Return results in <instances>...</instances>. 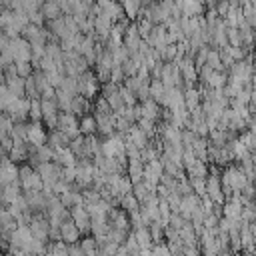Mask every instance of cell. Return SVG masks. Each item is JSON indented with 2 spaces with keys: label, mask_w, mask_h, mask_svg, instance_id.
I'll return each mask as SVG.
<instances>
[{
  "label": "cell",
  "mask_w": 256,
  "mask_h": 256,
  "mask_svg": "<svg viewBox=\"0 0 256 256\" xmlns=\"http://www.w3.org/2000/svg\"><path fill=\"white\" fill-rule=\"evenodd\" d=\"M220 178H222V186H224V194H226V198L232 196L234 192H242L244 186L250 182L248 174H246L240 166H226V168L222 170Z\"/></svg>",
  "instance_id": "6da1fadb"
},
{
  "label": "cell",
  "mask_w": 256,
  "mask_h": 256,
  "mask_svg": "<svg viewBox=\"0 0 256 256\" xmlns=\"http://www.w3.org/2000/svg\"><path fill=\"white\" fill-rule=\"evenodd\" d=\"M206 194L210 196V200L218 206H222L226 202V194H224V186H222V178L218 174L216 168L210 170L208 178H206Z\"/></svg>",
  "instance_id": "7a4b0ae2"
},
{
  "label": "cell",
  "mask_w": 256,
  "mask_h": 256,
  "mask_svg": "<svg viewBox=\"0 0 256 256\" xmlns=\"http://www.w3.org/2000/svg\"><path fill=\"white\" fill-rule=\"evenodd\" d=\"M100 90H102L100 88V78L96 76V72L86 70L84 74L78 76V94H82L90 100V98H96V94Z\"/></svg>",
  "instance_id": "3957f363"
},
{
  "label": "cell",
  "mask_w": 256,
  "mask_h": 256,
  "mask_svg": "<svg viewBox=\"0 0 256 256\" xmlns=\"http://www.w3.org/2000/svg\"><path fill=\"white\" fill-rule=\"evenodd\" d=\"M18 182L22 186V190H42L44 188V180L38 174L36 168L32 166H20V174H18Z\"/></svg>",
  "instance_id": "277c9868"
},
{
  "label": "cell",
  "mask_w": 256,
  "mask_h": 256,
  "mask_svg": "<svg viewBox=\"0 0 256 256\" xmlns=\"http://www.w3.org/2000/svg\"><path fill=\"white\" fill-rule=\"evenodd\" d=\"M18 174H20V166H16V162H12L8 154L0 156V186L18 182Z\"/></svg>",
  "instance_id": "5b68a950"
},
{
  "label": "cell",
  "mask_w": 256,
  "mask_h": 256,
  "mask_svg": "<svg viewBox=\"0 0 256 256\" xmlns=\"http://www.w3.org/2000/svg\"><path fill=\"white\" fill-rule=\"evenodd\" d=\"M58 130H62L70 138L80 136V118L72 112H60L58 114Z\"/></svg>",
  "instance_id": "8992f818"
},
{
  "label": "cell",
  "mask_w": 256,
  "mask_h": 256,
  "mask_svg": "<svg viewBox=\"0 0 256 256\" xmlns=\"http://www.w3.org/2000/svg\"><path fill=\"white\" fill-rule=\"evenodd\" d=\"M28 226H30V232H32L34 238H40V240L50 238V220H48L46 212L34 214L32 220L28 222Z\"/></svg>",
  "instance_id": "52a82bcc"
},
{
  "label": "cell",
  "mask_w": 256,
  "mask_h": 256,
  "mask_svg": "<svg viewBox=\"0 0 256 256\" xmlns=\"http://www.w3.org/2000/svg\"><path fill=\"white\" fill-rule=\"evenodd\" d=\"M96 6H98V10H100L104 16H108L112 22H118V20L126 18L120 0H96Z\"/></svg>",
  "instance_id": "ba28073f"
},
{
  "label": "cell",
  "mask_w": 256,
  "mask_h": 256,
  "mask_svg": "<svg viewBox=\"0 0 256 256\" xmlns=\"http://www.w3.org/2000/svg\"><path fill=\"white\" fill-rule=\"evenodd\" d=\"M10 54L14 58V62L18 60H32V46L28 40H24L22 36H16L10 40Z\"/></svg>",
  "instance_id": "9c48e42d"
},
{
  "label": "cell",
  "mask_w": 256,
  "mask_h": 256,
  "mask_svg": "<svg viewBox=\"0 0 256 256\" xmlns=\"http://www.w3.org/2000/svg\"><path fill=\"white\" fill-rule=\"evenodd\" d=\"M26 142H28L30 146H34V148L48 144V132L42 128L40 122H30V124H26Z\"/></svg>",
  "instance_id": "30bf717a"
},
{
  "label": "cell",
  "mask_w": 256,
  "mask_h": 256,
  "mask_svg": "<svg viewBox=\"0 0 256 256\" xmlns=\"http://www.w3.org/2000/svg\"><path fill=\"white\" fill-rule=\"evenodd\" d=\"M174 2L182 10V16H188V18L202 16L206 12V8H208L204 0H174Z\"/></svg>",
  "instance_id": "8fae6325"
},
{
  "label": "cell",
  "mask_w": 256,
  "mask_h": 256,
  "mask_svg": "<svg viewBox=\"0 0 256 256\" xmlns=\"http://www.w3.org/2000/svg\"><path fill=\"white\" fill-rule=\"evenodd\" d=\"M94 16V36L100 40V42H106V38L110 36V32H112V26H114V22L108 18V16H104L102 12H98V14H92Z\"/></svg>",
  "instance_id": "7c38bea8"
},
{
  "label": "cell",
  "mask_w": 256,
  "mask_h": 256,
  "mask_svg": "<svg viewBox=\"0 0 256 256\" xmlns=\"http://www.w3.org/2000/svg\"><path fill=\"white\" fill-rule=\"evenodd\" d=\"M28 110H30V98H16L8 108V116L14 122H24V118H28Z\"/></svg>",
  "instance_id": "4fadbf2b"
},
{
  "label": "cell",
  "mask_w": 256,
  "mask_h": 256,
  "mask_svg": "<svg viewBox=\"0 0 256 256\" xmlns=\"http://www.w3.org/2000/svg\"><path fill=\"white\" fill-rule=\"evenodd\" d=\"M146 42H148L152 48L162 50L166 44H170V40H168V28H166L164 24H154V28H152V32L148 34Z\"/></svg>",
  "instance_id": "5bb4252c"
},
{
  "label": "cell",
  "mask_w": 256,
  "mask_h": 256,
  "mask_svg": "<svg viewBox=\"0 0 256 256\" xmlns=\"http://www.w3.org/2000/svg\"><path fill=\"white\" fill-rule=\"evenodd\" d=\"M70 218H72L74 224L80 228V232H88V230H90V222H92V218H90V214H88V210H86L84 204L72 206V208H70Z\"/></svg>",
  "instance_id": "9a60e30c"
},
{
  "label": "cell",
  "mask_w": 256,
  "mask_h": 256,
  "mask_svg": "<svg viewBox=\"0 0 256 256\" xmlns=\"http://www.w3.org/2000/svg\"><path fill=\"white\" fill-rule=\"evenodd\" d=\"M80 228L74 224L72 218H66L62 224H60V240H64L66 244H76L80 240Z\"/></svg>",
  "instance_id": "2e32d148"
},
{
  "label": "cell",
  "mask_w": 256,
  "mask_h": 256,
  "mask_svg": "<svg viewBox=\"0 0 256 256\" xmlns=\"http://www.w3.org/2000/svg\"><path fill=\"white\" fill-rule=\"evenodd\" d=\"M142 42H144V38L140 36V32H138V28H136V24L132 22V24L128 26V30H126V34H124V46L128 48V52H130V56H132V54H136V52L140 50V46H142Z\"/></svg>",
  "instance_id": "e0dca14e"
},
{
  "label": "cell",
  "mask_w": 256,
  "mask_h": 256,
  "mask_svg": "<svg viewBox=\"0 0 256 256\" xmlns=\"http://www.w3.org/2000/svg\"><path fill=\"white\" fill-rule=\"evenodd\" d=\"M164 108H168V110H184V108H186L184 90H182V88H168V90H166Z\"/></svg>",
  "instance_id": "ac0fdd59"
},
{
  "label": "cell",
  "mask_w": 256,
  "mask_h": 256,
  "mask_svg": "<svg viewBox=\"0 0 256 256\" xmlns=\"http://www.w3.org/2000/svg\"><path fill=\"white\" fill-rule=\"evenodd\" d=\"M132 234L136 238V242L140 244L142 250H150L154 246V240H152V234H150V228L146 224L138 226V228H132Z\"/></svg>",
  "instance_id": "d6986e66"
},
{
  "label": "cell",
  "mask_w": 256,
  "mask_h": 256,
  "mask_svg": "<svg viewBox=\"0 0 256 256\" xmlns=\"http://www.w3.org/2000/svg\"><path fill=\"white\" fill-rule=\"evenodd\" d=\"M140 114H142L144 118H150V120H158V118L162 116V110H160V104H158L156 100L148 98V100L140 102ZM142 116H140V118H142Z\"/></svg>",
  "instance_id": "ffe728a7"
},
{
  "label": "cell",
  "mask_w": 256,
  "mask_h": 256,
  "mask_svg": "<svg viewBox=\"0 0 256 256\" xmlns=\"http://www.w3.org/2000/svg\"><path fill=\"white\" fill-rule=\"evenodd\" d=\"M70 136L68 134H64L62 130H50V134H48V144L54 148V150H62V148H68L70 146Z\"/></svg>",
  "instance_id": "44dd1931"
},
{
  "label": "cell",
  "mask_w": 256,
  "mask_h": 256,
  "mask_svg": "<svg viewBox=\"0 0 256 256\" xmlns=\"http://www.w3.org/2000/svg\"><path fill=\"white\" fill-rule=\"evenodd\" d=\"M166 86H164V82L160 80V78H152L150 80V98L152 100H156L160 106H164V102H166Z\"/></svg>",
  "instance_id": "7402d4cb"
},
{
  "label": "cell",
  "mask_w": 256,
  "mask_h": 256,
  "mask_svg": "<svg viewBox=\"0 0 256 256\" xmlns=\"http://www.w3.org/2000/svg\"><path fill=\"white\" fill-rule=\"evenodd\" d=\"M134 144H136V148H140V150H144L148 144H150V136L146 134V132H142V128L138 126V124H134L130 130H128V134H126Z\"/></svg>",
  "instance_id": "603a6c76"
},
{
  "label": "cell",
  "mask_w": 256,
  "mask_h": 256,
  "mask_svg": "<svg viewBox=\"0 0 256 256\" xmlns=\"http://www.w3.org/2000/svg\"><path fill=\"white\" fill-rule=\"evenodd\" d=\"M70 112L76 114L78 118L84 116V114H88V112H90V102H88V98L82 96V94H74V96H72V104H70Z\"/></svg>",
  "instance_id": "cb8c5ba5"
},
{
  "label": "cell",
  "mask_w": 256,
  "mask_h": 256,
  "mask_svg": "<svg viewBox=\"0 0 256 256\" xmlns=\"http://www.w3.org/2000/svg\"><path fill=\"white\" fill-rule=\"evenodd\" d=\"M40 12H42V16L46 18V22L56 20V18H60V16L64 14L62 8H60V4H58L56 0H46V2L40 6Z\"/></svg>",
  "instance_id": "d4e9b609"
},
{
  "label": "cell",
  "mask_w": 256,
  "mask_h": 256,
  "mask_svg": "<svg viewBox=\"0 0 256 256\" xmlns=\"http://www.w3.org/2000/svg\"><path fill=\"white\" fill-rule=\"evenodd\" d=\"M132 194L138 198V202H140V204H144V202H148V200L156 194V190H154V188H150L144 180H140V182H136V184H134Z\"/></svg>",
  "instance_id": "484cf974"
},
{
  "label": "cell",
  "mask_w": 256,
  "mask_h": 256,
  "mask_svg": "<svg viewBox=\"0 0 256 256\" xmlns=\"http://www.w3.org/2000/svg\"><path fill=\"white\" fill-rule=\"evenodd\" d=\"M184 102H186V108L192 112V110H196V108H200L202 106V94H200V90L194 86V88H186L184 90Z\"/></svg>",
  "instance_id": "4316f807"
},
{
  "label": "cell",
  "mask_w": 256,
  "mask_h": 256,
  "mask_svg": "<svg viewBox=\"0 0 256 256\" xmlns=\"http://www.w3.org/2000/svg\"><path fill=\"white\" fill-rule=\"evenodd\" d=\"M54 162H58L62 168H66V166H76L78 164V158H76V154L70 148H62V150H56Z\"/></svg>",
  "instance_id": "83f0119b"
},
{
  "label": "cell",
  "mask_w": 256,
  "mask_h": 256,
  "mask_svg": "<svg viewBox=\"0 0 256 256\" xmlns=\"http://www.w3.org/2000/svg\"><path fill=\"white\" fill-rule=\"evenodd\" d=\"M6 86H8V90H10L16 98H24V96H26V78H20V76L6 78Z\"/></svg>",
  "instance_id": "f1b7e54d"
},
{
  "label": "cell",
  "mask_w": 256,
  "mask_h": 256,
  "mask_svg": "<svg viewBox=\"0 0 256 256\" xmlns=\"http://www.w3.org/2000/svg\"><path fill=\"white\" fill-rule=\"evenodd\" d=\"M98 132V122H96V116L94 114H84L80 116V134L84 136H90V134H96Z\"/></svg>",
  "instance_id": "f546056e"
},
{
  "label": "cell",
  "mask_w": 256,
  "mask_h": 256,
  "mask_svg": "<svg viewBox=\"0 0 256 256\" xmlns=\"http://www.w3.org/2000/svg\"><path fill=\"white\" fill-rule=\"evenodd\" d=\"M22 186H20V182H14V184H8V186H2V198H4V204L8 206V204H12L16 198H20L22 196Z\"/></svg>",
  "instance_id": "4dcf8cb0"
},
{
  "label": "cell",
  "mask_w": 256,
  "mask_h": 256,
  "mask_svg": "<svg viewBox=\"0 0 256 256\" xmlns=\"http://www.w3.org/2000/svg\"><path fill=\"white\" fill-rule=\"evenodd\" d=\"M72 96L70 92H66L64 88H56V106L60 112H70V104H72Z\"/></svg>",
  "instance_id": "1f68e13d"
},
{
  "label": "cell",
  "mask_w": 256,
  "mask_h": 256,
  "mask_svg": "<svg viewBox=\"0 0 256 256\" xmlns=\"http://www.w3.org/2000/svg\"><path fill=\"white\" fill-rule=\"evenodd\" d=\"M120 208L124 210V212H128V214H132V212H138L140 210V202H138V198L130 192V194H124V196H120Z\"/></svg>",
  "instance_id": "d6a6232c"
},
{
  "label": "cell",
  "mask_w": 256,
  "mask_h": 256,
  "mask_svg": "<svg viewBox=\"0 0 256 256\" xmlns=\"http://www.w3.org/2000/svg\"><path fill=\"white\" fill-rule=\"evenodd\" d=\"M206 64H208L212 70H220V72H226V70H224V64H222V56H220V50H216V48H210V50H208V56H206Z\"/></svg>",
  "instance_id": "836d02e7"
},
{
  "label": "cell",
  "mask_w": 256,
  "mask_h": 256,
  "mask_svg": "<svg viewBox=\"0 0 256 256\" xmlns=\"http://www.w3.org/2000/svg\"><path fill=\"white\" fill-rule=\"evenodd\" d=\"M226 82H228V72L214 70V72H212V76L208 78L206 86H210V88H224V86H226Z\"/></svg>",
  "instance_id": "e575fe53"
},
{
  "label": "cell",
  "mask_w": 256,
  "mask_h": 256,
  "mask_svg": "<svg viewBox=\"0 0 256 256\" xmlns=\"http://www.w3.org/2000/svg\"><path fill=\"white\" fill-rule=\"evenodd\" d=\"M120 2H122L124 14H126L128 20H134V18L140 14V10H142V6H140L136 0H120Z\"/></svg>",
  "instance_id": "d590c367"
},
{
  "label": "cell",
  "mask_w": 256,
  "mask_h": 256,
  "mask_svg": "<svg viewBox=\"0 0 256 256\" xmlns=\"http://www.w3.org/2000/svg\"><path fill=\"white\" fill-rule=\"evenodd\" d=\"M14 66H16V74H18L20 78H28V76L34 74V64H32V60H18V62H14Z\"/></svg>",
  "instance_id": "8d00e7d4"
},
{
  "label": "cell",
  "mask_w": 256,
  "mask_h": 256,
  "mask_svg": "<svg viewBox=\"0 0 256 256\" xmlns=\"http://www.w3.org/2000/svg\"><path fill=\"white\" fill-rule=\"evenodd\" d=\"M28 118H30L32 122H40V120H42V102H40V98H32V100H30Z\"/></svg>",
  "instance_id": "74e56055"
},
{
  "label": "cell",
  "mask_w": 256,
  "mask_h": 256,
  "mask_svg": "<svg viewBox=\"0 0 256 256\" xmlns=\"http://www.w3.org/2000/svg\"><path fill=\"white\" fill-rule=\"evenodd\" d=\"M80 248L84 250V254L86 256H92V254H96L100 248H98V240H96V236L94 238H84V240H80Z\"/></svg>",
  "instance_id": "f35d334b"
},
{
  "label": "cell",
  "mask_w": 256,
  "mask_h": 256,
  "mask_svg": "<svg viewBox=\"0 0 256 256\" xmlns=\"http://www.w3.org/2000/svg\"><path fill=\"white\" fill-rule=\"evenodd\" d=\"M136 124H138V126L142 128V132H146L150 138L158 132V130H156V120H150V118H144V116H142V118L136 120Z\"/></svg>",
  "instance_id": "ab89813d"
},
{
  "label": "cell",
  "mask_w": 256,
  "mask_h": 256,
  "mask_svg": "<svg viewBox=\"0 0 256 256\" xmlns=\"http://www.w3.org/2000/svg\"><path fill=\"white\" fill-rule=\"evenodd\" d=\"M226 38H228V46H242V34H240V28H232V26H228V30H226Z\"/></svg>",
  "instance_id": "60d3db41"
},
{
  "label": "cell",
  "mask_w": 256,
  "mask_h": 256,
  "mask_svg": "<svg viewBox=\"0 0 256 256\" xmlns=\"http://www.w3.org/2000/svg\"><path fill=\"white\" fill-rule=\"evenodd\" d=\"M242 10H244V20H246V24L256 30V6H252V4L246 2Z\"/></svg>",
  "instance_id": "b9f144b4"
},
{
  "label": "cell",
  "mask_w": 256,
  "mask_h": 256,
  "mask_svg": "<svg viewBox=\"0 0 256 256\" xmlns=\"http://www.w3.org/2000/svg\"><path fill=\"white\" fill-rule=\"evenodd\" d=\"M206 178H208V176H206ZM206 178H188L190 184H192L194 194H198V196H204V194H206Z\"/></svg>",
  "instance_id": "7bdbcfd3"
},
{
  "label": "cell",
  "mask_w": 256,
  "mask_h": 256,
  "mask_svg": "<svg viewBox=\"0 0 256 256\" xmlns=\"http://www.w3.org/2000/svg\"><path fill=\"white\" fill-rule=\"evenodd\" d=\"M14 22V10H10V8H4L2 12H0V28L4 30L6 26H10Z\"/></svg>",
  "instance_id": "ee69618b"
},
{
  "label": "cell",
  "mask_w": 256,
  "mask_h": 256,
  "mask_svg": "<svg viewBox=\"0 0 256 256\" xmlns=\"http://www.w3.org/2000/svg\"><path fill=\"white\" fill-rule=\"evenodd\" d=\"M124 78H126V74H124V70H122V64H116V66L112 68V72H110V82L122 84Z\"/></svg>",
  "instance_id": "f6af8a7d"
},
{
  "label": "cell",
  "mask_w": 256,
  "mask_h": 256,
  "mask_svg": "<svg viewBox=\"0 0 256 256\" xmlns=\"http://www.w3.org/2000/svg\"><path fill=\"white\" fill-rule=\"evenodd\" d=\"M214 8H216L218 16H220V18H224V16L228 14V10H230V2H228V0H216Z\"/></svg>",
  "instance_id": "bcb514c9"
},
{
  "label": "cell",
  "mask_w": 256,
  "mask_h": 256,
  "mask_svg": "<svg viewBox=\"0 0 256 256\" xmlns=\"http://www.w3.org/2000/svg\"><path fill=\"white\" fill-rule=\"evenodd\" d=\"M198 254L200 252L196 246H184V250H182V256H198Z\"/></svg>",
  "instance_id": "7dc6e473"
},
{
  "label": "cell",
  "mask_w": 256,
  "mask_h": 256,
  "mask_svg": "<svg viewBox=\"0 0 256 256\" xmlns=\"http://www.w3.org/2000/svg\"><path fill=\"white\" fill-rule=\"evenodd\" d=\"M14 256H36V254H32V252H28V250L18 248V250H14Z\"/></svg>",
  "instance_id": "c3c4849f"
},
{
  "label": "cell",
  "mask_w": 256,
  "mask_h": 256,
  "mask_svg": "<svg viewBox=\"0 0 256 256\" xmlns=\"http://www.w3.org/2000/svg\"><path fill=\"white\" fill-rule=\"evenodd\" d=\"M206 256H218V254H216V252H210V254H206Z\"/></svg>",
  "instance_id": "681fc988"
},
{
  "label": "cell",
  "mask_w": 256,
  "mask_h": 256,
  "mask_svg": "<svg viewBox=\"0 0 256 256\" xmlns=\"http://www.w3.org/2000/svg\"><path fill=\"white\" fill-rule=\"evenodd\" d=\"M254 194H256V180H254Z\"/></svg>",
  "instance_id": "f907efd6"
},
{
  "label": "cell",
  "mask_w": 256,
  "mask_h": 256,
  "mask_svg": "<svg viewBox=\"0 0 256 256\" xmlns=\"http://www.w3.org/2000/svg\"><path fill=\"white\" fill-rule=\"evenodd\" d=\"M170 256H178V254H170Z\"/></svg>",
  "instance_id": "816d5d0a"
},
{
  "label": "cell",
  "mask_w": 256,
  "mask_h": 256,
  "mask_svg": "<svg viewBox=\"0 0 256 256\" xmlns=\"http://www.w3.org/2000/svg\"><path fill=\"white\" fill-rule=\"evenodd\" d=\"M0 32H2V28H0Z\"/></svg>",
  "instance_id": "f5cc1de1"
},
{
  "label": "cell",
  "mask_w": 256,
  "mask_h": 256,
  "mask_svg": "<svg viewBox=\"0 0 256 256\" xmlns=\"http://www.w3.org/2000/svg\"><path fill=\"white\" fill-rule=\"evenodd\" d=\"M0 12H2V10H0Z\"/></svg>",
  "instance_id": "db71d44e"
}]
</instances>
